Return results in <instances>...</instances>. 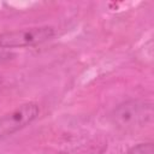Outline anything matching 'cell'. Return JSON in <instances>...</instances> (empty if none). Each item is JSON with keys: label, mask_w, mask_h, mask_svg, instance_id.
I'll return each mask as SVG.
<instances>
[{"label": "cell", "mask_w": 154, "mask_h": 154, "mask_svg": "<svg viewBox=\"0 0 154 154\" xmlns=\"http://www.w3.org/2000/svg\"><path fill=\"white\" fill-rule=\"evenodd\" d=\"M153 103L147 100H126L111 112L112 124L125 132L140 130L153 120Z\"/></svg>", "instance_id": "cell-1"}, {"label": "cell", "mask_w": 154, "mask_h": 154, "mask_svg": "<svg viewBox=\"0 0 154 154\" xmlns=\"http://www.w3.org/2000/svg\"><path fill=\"white\" fill-rule=\"evenodd\" d=\"M55 35L53 26H31L0 34V48L31 47L51 40Z\"/></svg>", "instance_id": "cell-2"}, {"label": "cell", "mask_w": 154, "mask_h": 154, "mask_svg": "<svg viewBox=\"0 0 154 154\" xmlns=\"http://www.w3.org/2000/svg\"><path fill=\"white\" fill-rule=\"evenodd\" d=\"M36 102H25L0 117V141L31 124L38 116Z\"/></svg>", "instance_id": "cell-3"}, {"label": "cell", "mask_w": 154, "mask_h": 154, "mask_svg": "<svg viewBox=\"0 0 154 154\" xmlns=\"http://www.w3.org/2000/svg\"><path fill=\"white\" fill-rule=\"evenodd\" d=\"M106 149V146H99V144H88V146H82L76 149H71L67 152H63L59 154H102Z\"/></svg>", "instance_id": "cell-4"}, {"label": "cell", "mask_w": 154, "mask_h": 154, "mask_svg": "<svg viewBox=\"0 0 154 154\" xmlns=\"http://www.w3.org/2000/svg\"><path fill=\"white\" fill-rule=\"evenodd\" d=\"M125 154H154V146L152 142L138 143L128 149Z\"/></svg>", "instance_id": "cell-5"}, {"label": "cell", "mask_w": 154, "mask_h": 154, "mask_svg": "<svg viewBox=\"0 0 154 154\" xmlns=\"http://www.w3.org/2000/svg\"><path fill=\"white\" fill-rule=\"evenodd\" d=\"M11 57H13L12 53L10 52H6V51H0V64L4 63V61H7L11 59Z\"/></svg>", "instance_id": "cell-6"}]
</instances>
